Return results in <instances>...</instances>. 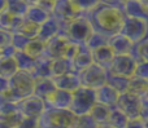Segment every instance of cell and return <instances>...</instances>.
<instances>
[{"label":"cell","mask_w":148,"mask_h":128,"mask_svg":"<svg viewBox=\"0 0 148 128\" xmlns=\"http://www.w3.org/2000/svg\"><path fill=\"white\" fill-rule=\"evenodd\" d=\"M30 40L29 38L21 35L17 33H12V41H10V45L16 49V51H23V48L26 47L27 41Z\"/></svg>","instance_id":"40"},{"label":"cell","mask_w":148,"mask_h":128,"mask_svg":"<svg viewBox=\"0 0 148 128\" xmlns=\"http://www.w3.org/2000/svg\"><path fill=\"white\" fill-rule=\"evenodd\" d=\"M38 31H39V25H36V23L31 22V21L26 20L25 17H22L13 33L21 34V35L26 36L29 39H34L38 36Z\"/></svg>","instance_id":"25"},{"label":"cell","mask_w":148,"mask_h":128,"mask_svg":"<svg viewBox=\"0 0 148 128\" xmlns=\"http://www.w3.org/2000/svg\"><path fill=\"white\" fill-rule=\"evenodd\" d=\"M91 57H92V64H96L99 66L104 67L105 70H108L114 54H113L112 49L109 48V45L105 44V45H101L99 48L91 51Z\"/></svg>","instance_id":"17"},{"label":"cell","mask_w":148,"mask_h":128,"mask_svg":"<svg viewBox=\"0 0 148 128\" xmlns=\"http://www.w3.org/2000/svg\"><path fill=\"white\" fill-rule=\"evenodd\" d=\"M110 109L112 108H109V106H107V105L95 102V105L91 108V110H90L88 114L97 123V126H100V124H107L108 116H109V113H110Z\"/></svg>","instance_id":"28"},{"label":"cell","mask_w":148,"mask_h":128,"mask_svg":"<svg viewBox=\"0 0 148 128\" xmlns=\"http://www.w3.org/2000/svg\"><path fill=\"white\" fill-rule=\"evenodd\" d=\"M72 102V92L56 88L51 96L46 100V105L56 109H69Z\"/></svg>","instance_id":"14"},{"label":"cell","mask_w":148,"mask_h":128,"mask_svg":"<svg viewBox=\"0 0 148 128\" xmlns=\"http://www.w3.org/2000/svg\"><path fill=\"white\" fill-rule=\"evenodd\" d=\"M126 1H127V0H99V4L108 5V7H113V8H118V9H122Z\"/></svg>","instance_id":"45"},{"label":"cell","mask_w":148,"mask_h":128,"mask_svg":"<svg viewBox=\"0 0 148 128\" xmlns=\"http://www.w3.org/2000/svg\"><path fill=\"white\" fill-rule=\"evenodd\" d=\"M107 43H108V38H107V36L101 35L100 33H96V31H94V33L90 35V38L86 40L84 45H86L87 48L90 49V51H94V49L99 48V47L105 45Z\"/></svg>","instance_id":"37"},{"label":"cell","mask_w":148,"mask_h":128,"mask_svg":"<svg viewBox=\"0 0 148 128\" xmlns=\"http://www.w3.org/2000/svg\"><path fill=\"white\" fill-rule=\"evenodd\" d=\"M120 34L127 38L131 43L142 40L147 36V20H140L135 17L125 16Z\"/></svg>","instance_id":"7"},{"label":"cell","mask_w":148,"mask_h":128,"mask_svg":"<svg viewBox=\"0 0 148 128\" xmlns=\"http://www.w3.org/2000/svg\"><path fill=\"white\" fill-rule=\"evenodd\" d=\"M136 66V61L130 56V54H117L113 57L108 72L114 75H121V77L131 78L134 75V70Z\"/></svg>","instance_id":"10"},{"label":"cell","mask_w":148,"mask_h":128,"mask_svg":"<svg viewBox=\"0 0 148 128\" xmlns=\"http://www.w3.org/2000/svg\"><path fill=\"white\" fill-rule=\"evenodd\" d=\"M49 14L57 21V23L60 26V33L62 34L65 27L68 26V23L73 18H75L78 16V13L75 12V9L70 4L69 0H53Z\"/></svg>","instance_id":"9"},{"label":"cell","mask_w":148,"mask_h":128,"mask_svg":"<svg viewBox=\"0 0 148 128\" xmlns=\"http://www.w3.org/2000/svg\"><path fill=\"white\" fill-rule=\"evenodd\" d=\"M78 14H86L99 5V0H69Z\"/></svg>","instance_id":"36"},{"label":"cell","mask_w":148,"mask_h":128,"mask_svg":"<svg viewBox=\"0 0 148 128\" xmlns=\"http://www.w3.org/2000/svg\"><path fill=\"white\" fill-rule=\"evenodd\" d=\"M23 52L35 60L39 58V57H42L44 54V41H42L38 38L30 39L27 41V44H26V47L23 48Z\"/></svg>","instance_id":"32"},{"label":"cell","mask_w":148,"mask_h":128,"mask_svg":"<svg viewBox=\"0 0 148 128\" xmlns=\"http://www.w3.org/2000/svg\"><path fill=\"white\" fill-rule=\"evenodd\" d=\"M38 127V119L34 118H23L22 121L18 123L16 128H36Z\"/></svg>","instance_id":"44"},{"label":"cell","mask_w":148,"mask_h":128,"mask_svg":"<svg viewBox=\"0 0 148 128\" xmlns=\"http://www.w3.org/2000/svg\"><path fill=\"white\" fill-rule=\"evenodd\" d=\"M133 77L148 79V61L136 62V66H135V70H134V75H133Z\"/></svg>","instance_id":"41"},{"label":"cell","mask_w":148,"mask_h":128,"mask_svg":"<svg viewBox=\"0 0 148 128\" xmlns=\"http://www.w3.org/2000/svg\"><path fill=\"white\" fill-rule=\"evenodd\" d=\"M17 65L13 58V56H1L0 57V77H4L9 79L16 71Z\"/></svg>","instance_id":"34"},{"label":"cell","mask_w":148,"mask_h":128,"mask_svg":"<svg viewBox=\"0 0 148 128\" xmlns=\"http://www.w3.org/2000/svg\"><path fill=\"white\" fill-rule=\"evenodd\" d=\"M44 108H46V102L33 95L17 101V110L22 114L23 118L38 119L43 113Z\"/></svg>","instance_id":"12"},{"label":"cell","mask_w":148,"mask_h":128,"mask_svg":"<svg viewBox=\"0 0 148 128\" xmlns=\"http://www.w3.org/2000/svg\"><path fill=\"white\" fill-rule=\"evenodd\" d=\"M26 3H27L29 5H34V4H38L39 1H40V0H25Z\"/></svg>","instance_id":"47"},{"label":"cell","mask_w":148,"mask_h":128,"mask_svg":"<svg viewBox=\"0 0 148 128\" xmlns=\"http://www.w3.org/2000/svg\"><path fill=\"white\" fill-rule=\"evenodd\" d=\"M0 128H12V127H9L5 122H3L1 119H0Z\"/></svg>","instance_id":"48"},{"label":"cell","mask_w":148,"mask_h":128,"mask_svg":"<svg viewBox=\"0 0 148 128\" xmlns=\"http://www.w3.org/2000/svg\"><path fill=\"white\" fill-rule=\"evenodd\" d=\"M122 12L127 17L147 20V17H148L147 0H127L122 8Z\"/></svg>","instance_id":"13"},{"label":"cell","mask_w":148,"mask_h":128,"mask_svg":"<svg viewBox=\"0 0 148 128\" xmlns=\"http://www.w3.org/2000/svg\"><path fill=\"white\" fill-rule=\"evenodd\" d=\"M0 119H1L3 122H5L9 127L16 128L18 126V123L23 119V116H22V114H21L20 111L16 110V111H13V113L7 114V115H4V116H0Z\"/></svg>","instance_id":"39"},{"label":"cell","mask_w":148,"mask_h":128,"mask_svg":"<svg viewBox=\"0 0 148 128\" xmlns=\"http://www.w3.org/2000/svg\"><path fill=\"white\" fill-rule=\"evenodd\" d=\"M52 80H53L56 88L69 91V92H73L74 89H77L81 85L77 72H68V74L59 75V77H53Z\"/></svg>","instance_id":"18"},{"label":"cell","mask_w":148,"mask_h":128,"mask_svg":"<svg viewBox=\"0 0 148 128\" xmlns=\"http://www.w3.org/2000/svg\"><path fill=\"white\" fill-rule=\"evenodd\" d=\"M147 121L142 119L140 116L138 118H133V119H129L127 124H126L125 128H147V124H146Z\"/></svg>","instance_id":"43"},{"label":"cell","mask_w":148,"mask_h":128,"mask_svg":"<svg viewBox=\"0 0 148 128\" xmlns=\"http://www.w3.org/2000/svg\"><path fill=\"white\" fill-rule=\"evenodd\" d=\"M68 72H75L73 70L72 61L68 58H55L51 62V74L52 78L59 77L62 74H68Z\"/></svg>","instance_id":"26"},{"label":"cell","mask_w":148,"mask_h":128,"mask_svg":"<svg viewBox=\"0 0 148 128\" xmlns=\"http://www.w3.org/2000/svg\"><path fill=\"white\" fill-rule=\"evenodd\" d=\"M36 128H40V127H39V126H38V127H36Z\"/></svg>","instance_id":"52"},{"label":"cell","mask_w":148,"mask_h":128,"mask_svg":"<svg viewBox=\"0 0 148 128\" xmlns=\"http://www.w3.org/2000/svg\"><path fill=\"white\" fill-rule=\"evenodd\" d=\"M12 41V33L7 30H0V51L10 45Z\"/></svg>","instance_id":"42"},{"label":"cell","mask_w":148,"mask_h":128,"mask_svg":"<svg viewBox=\"0 0 148 128\" xmlns=\"http://www.w3.org/2000/svg\"><path fill=\"white\" fill-rule=\"evenodd\" d=\"M129 80L130 78H126V77H121V75H114V74H109L108 72V77H107V84L110 85L113 89H116L118 93H122L127 91L129 87Z\"/></svg>","instance_id":"35"},{"label":"cell","mask_w":148,"mask_h":128,"mask_svg":"<svg viewBox=\"0 0 148 128\" xmlns=\"http://www.w3.org/2000/svg\"><path fill=\"white\" fill-rule=\"evenodd\" d=\"M72 66L73 70L75 72L83 70L84 67H87L88 65L92 64V57H91V51L87 48L84 44H81L79 45V51L77 52V54L73 57L72 60Z\"/></svg>","instance_id":"20"},{"label":"cell","mask_w":148,"mask_h":128,"mask_svg":"<svg viewBox=\"0 0 148 128\" xmlns=\"http://www.w3.org/2000/svg\"><path fill=\"white\" fill-rule=\"evenodd\" d=\"M74 128H77V127H74Z\"/></svg>","instance_id":"53"},{"label":"cell","mask_w":148,"mask_h":128,"mask_svg":"<svg viewBox=\"0 0 148 128\" xmlns=\"http://www.w3.org/2000/svg\"><path fill=\"white\" fill-rule=\"evenodd\" d=\"M84 16L90 21L94 31L100 33L107 38L120 33L123 18H125L122 9L103 4L96 5L94 9L90 10Z\"/></svg>","instance_id":"1"},{"label":"cell","mask_w":148,"mask_h":128,"mask_svg":"<svg viewBox=\"0 0 148 128\" xmlns=\"http://www.w3.org/2000/svg\"><path fill=\"white\" fill-rule=\"evenodd\" d=\"M120 93L116 89H113L110 85H108L107 83L103 84L101 87L96 88L95 89V98H96V102L103 104V105H107L109 108H113L116 105V101L118 98Z\"/></svg>","instance_id":"15"},{"label":"cell","mask_w":148,"mask_h":128,"mask_svg":"<svg viewBox=\"0 0 148 128\" xmlns=\"http://www.w3.org/2000/svg\"><path fill=\"white\" fill-rule=\"evenodd\" d=\"M113 108H117L118 110H121L129 119L138 118L142 113V97L126 91V92L118 95L116 105Z\"/></svg>","instance_id":"8"},{"label":"cell","mask_w":148,"mask_h":128,"mask_svg":"<svg viewBox=\"0 0 148 128\" xmlns=\"http://www.w3.org/2000/svg\"><path fill=\"white\" fill-rule=\"evenodd\" d=\"M96 128H112V127L108 126V124H100V126H97Z\"/></svg>","instance_id":"50"},{"label":"cell","mask_w":148,"mask_h":128,"mask_svg":"<svg viewBox=\"0 0 148 128\" xmlns=\"http://www.w3.org/2000/svg\"><path fill=\"white\" fill-rule=\"evenodd\" d=\"M70 40L64 34H56L55 36H52L48 40L44 41V56L49 57L51 60L65 58V52H66Z\"/></svg>","instance_id":"11"},{"label":"cell","mask_w":148,"mask_h":128,"mask_svg":"<svg viewBox=\"0 0 148 128\" xmlns=\"http://www.w3.org/2000/svg\"><path fill=\"white\" fill-rule=\"evenodd\" d=\"M51 62L52 60L47 56H42L35 60V66H34L31 75L34 79H42V78H52L51 74Z\"/></svg>","instance_id":"21"},{"label":"cell","mask_w":148,"mask_h":128,"mask_svg":"<svg viewBox=\"0 0 148 128\" xmlns=\"http://www.w3.org/2000/svg\"><path fill=\"white\" fill-rule=\"evenodd\" d=\"M22 17H16V16L10 14L7 10H1L0 12V30H7L13 33L17 25L20 23Z\"/></svg>","instance_id":"33"},{"label":"cell","mask_w":148,"mask_h":128,"mask_svg":"<svg viewBox=\"0 0 148 128\" xmlns=\"http://www.w3.org/2000/svg\"><path fill=\"white\" fill-rule=\"evenodd\" d=\"M78 74V79L81 85L91 89H96V88L101 87L103 84H105L108 77V70H105L104 67L99 66L96 64H91L87 67H84L83 70L77 72Z\"/></svg>","instance_id":"6"},{"label":"cell","mask_w":148,"mask_h":128,"mask_svg":"<svg viewBox=\"0 0 148 128\" xmlns=\"http://www.w3.org/2000/svg\"><path fill=\"white\" fill-rule=\"evenodd\" d=\"M29 4L25 0H5V8L7 12L16 17H25Z\"/></svg>","instance_id":"30"},{"label":"cell","mask_w":148,"mask_h":128,"mask_svg":"<svg viewBox=\"0 0 148 128\" xmlns=\"http://www.w3.org/2000/svg\"><path fill=\"white\" fill-rule=\"evenodd\" d=\"M0 57H1V51H0Z\"/></svg>","instance_id":"51"},{"label":"cell","mask_w":148,"mask_h":128,"mask_svg":"<svg viewBox=\"0 0 148 128\" xmlns=\"http://www.w3.org/2000/svg\"><path fill=\"white\" fill-rule=\"evenodd\" d=\"M147 48H148V40H147V36H146V38H143L142 40L135 41V43L131 44V48H130L129 54H130L136 62L148 61Z\"/></svg>","instance_id":"24"},{"label":"cell","mask_w":148,"mask_h":128,"mask_svg":"<svg viewBox=\"0 0 148 128\" xmlns=\"http://www.w3.org/2000/svg\"><path fill=\"white\" fill-rule=\"evenodd\" d=\"M95 89L79 85L77 89L72 92V102H70L69 110L74 113L77 116L88 114L91 108L95 105Z\"/></svg>","instance_id":"5"},{"label":"cell","mask_w":148,"mask_h":128,"mask_svg":"<svg viewBox=\"0 0 148 128\" xmlns=\"http://www.w3.org/2000/svg\"><path fill=\"white\" fill-rule=\"evenodd\" d=\"M56 89L55 83L52 78H42V79H35L34 82V89H33V96L40 98L46 102V100L53 93Z\"/></svg>","instance_id":"16"},{"label":"cell","mask_w":148,"mask_h":128,"mask_svg":"<svg viewBox=\"0 0 148 128\" xmlns=\"http://www.w3.org/2000/svg\"><path fill=\"white\" fill-rule=\"evenodd\" d=\"M8 80H9V89L5 92V95L9 96L13 101L17 102L33 95L35 79L33 78L31 72L25 70H17Z\"/></svg>","instance_id":"3"},{"label":"cell","mask_w":148,"mask_h":128,"mask_svg":"<svg viewBox=\"0 0 148 128\" xmlns=\"http://www.w3.org/2000/svg\"><path fill=\"white\" fill-rule=\"evenodd\" d=\"M127 122H129V118L121 110H118L117 108L110 109L109 116H108V121H107L108 126H110L112 128H125Z\"/></svg>","instance_id":"31"},{"label":"cell","mask_w":148,"mask_h":128,"mask_svg":"<svg viewBox=\"0 0 148 128\" xmlns=\"http://www.w3.org/2000/svg\"><path fill=\"white\" fill-rule=\"evenodd\" d=\"M4 8H5V0H0V12L4 10Z\"/></svg>","instance_id":"49"},{"label":"cell","mask_w":148,"mask_h":128,"mask_svg":"<svg viewBox=\"0 0 148 128\" xmlns=\"http://www.w3.org/2000/svg\"><path fill=\"white\" fill-rule=\"evenodd\" d=\"M49 12L44 8H42L40 5L34 4V5H29L27 10H26L25 18L31 22L36 23V25H42L43 22H46L49 18Z\"/></svg>","instance_id":"23"},{"label":"cell","mask_w":148,"mask_h":128,"mask_svg":"<svg viewBox=\"0 0 148 128\" xmlns=\"http://www.w3.org/2000/svg\"><path fill=\"white\" fill-rule=\"evenodd\" d=\"M59 33H60L59 23H57V21L55 20L53 17L49 16V18L46 21V22L39 25V31H38V36H36V38L40 39L42 41H46Z\"/></svg>","instance_id":"22"},{"label":"cell","mask_w":148,"mask_h":128,"mask_svg":"<svg viewBox=\"0 0 148 128\" xmlns=\"http://www.w3.org/2000/svg\"><path fill=\"white\" fill-rule=\"evenodd\" d=\"M108 45L112 49L113 54L117 56V54H127L130 52L131 48V41L129 40L127 38H125L123 35H121L120 33L116 34V35H112L108 38Z\"/></svg>","instance_id":"19"},{"label":"cell","mask_w":148,"mask_h":128,"mask_svg":"<svg viewBox=\"0 0 148 128\" xmlns=\"http://www.w3.org/2000/svg\"><path fill=\"white\" fill-rule=\"evenodd\" d=\"M8 89H9V80H8V78L0 77V95L5 93Z\"/></svg>","instance_id":"46"},{"label":"cell","mask_w":148,"mask_h":128,"mask_svg":"<svg viewBox=\"0 0 148 128\" xmlns=\"http://www.w3.org/2000/svg\"><path fill=\"white\" fill-rule=\"evenodd\" d=\"M75 127L77 128H96L97 123L92 119V116L90 114H83V115L77 116Z\"/></svg>","instance_id":"38"},{"label":"cell","mask_w":148,"mask_h":128,"mask_svg":"<svg viewBox=\"0 0 148 128\" xmlns=\"http://www.w3.org/2000/svg\"><path fill=\"white\" fill-rule=\"evenodd\" d=\"M92 33H94V28L87 17L84 14H78L68 23L62 34L73 43L84 44Z\"/></svg>","instance_id":"4"},{"label":"cell","mask_w":148,"mask_h":128,"mask_svg":"<svg viewBox=\"0 0 148 128\" xmlns=\"http://www.w3.org/2000/svg\"><path fill=\"white\" fill-rule=\"evenodd\" d=\"M13 58H14L18 70H25V71L31 72L35 66V58L26 54L23 51H14Z\"/></svg>","instance_id":"27"},{"label":"cell","mask_w":148,"mask_h":128,"mask_svg":"<svg viewBox=\"0 0 148 128\" xmlns=\"http://www.w3.org/2000/svg\"><path fill=\"white\" fill-rule=\"evenodd\" d=\"M127 92L139 96V97L147 96V92H148V79L131 77L130 80H129Z\"/></svg>","instance_id":"29"},{"label":"cell","mask_w":148,"mask_h":128,"mask_svg":"<svg viewBox=\"0 0 148 128\" xmlns=\"http://www.w3.org/2000/svg\"><path fill=\"white\" fill-rule=\"evenodd\" d=\"M77 115L69 109H56L47 106L38 118V126L40 128H74Z\"/></svg>","instance_id":"2"}]
</instances>
